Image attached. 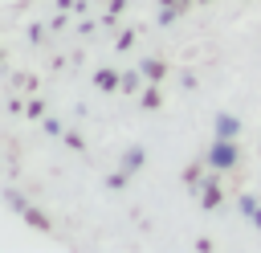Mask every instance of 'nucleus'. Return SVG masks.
I'll list each match as a JSON object with an SVG mask.
<instances>
[{"label": "nucleus", "instance_id": "obj_2", "mask_svg": "<svg viewBox=\"0 0 261 253\" xmlns=\"http://www.w3.org/2000/svg\"><path fill=\"white\" fill-rule=\"evenodd\" d=\"M143 69H147V78H151V82H159V78L167 73V65H159V61H147Z\"/></svg>", "mask_w": 261, "mask_h": 253}, {"label": "nucleus", "instance_id": "obj_3", "mask_svg": "<svg viewBox=\"0 0 261 253\" xmlns=\"http://www.w3.org/2000/svg\"><path fill=\"white\" fill-rule=\"evenodd\" d=\"M24 216H29V224H37V229H41V233H49V220H45V216H41V212H33V208H29V212H24Z\"/></svg>", "mask_w": 261, "mask_h": 253}, {"label": "nucleus", "instance_id": "obj_4", "mask_svg": "<svg viewBox=\"0 0 261 253\" xmlns=\"http://www.w3.org/2000/svg\"><path fill=\"white\" fill-rule=\"evenodd\" d=\"M232 131H237V122L232 118H220V139H232Z\"/></svg>", "mask_w": 261, "mask_h": 253}, {"label": "nucleus", "instance_id": "obj_1", "mask_svg": "<svg viewBox=\"0 0 261 253\" xmlns=\"http://www.w3.org/2000/svg\"><path fill=\"white\" fill-rule=\"evenodd\" d=\"M212 159H216L220 167H232V159H237V155H232V147H224V139H220V147L212 151Z\"/></svg>", "mask_w": 261, "mask_h": 253}]
</instances>
